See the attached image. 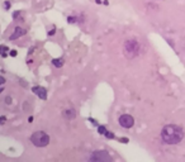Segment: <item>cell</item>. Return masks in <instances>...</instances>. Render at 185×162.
<instances>
[{"mask_svg": "<svg viewBox=\"0 0 185 162\" xmlns=\"http://www.w3.org/2000/svg\"><path fill=\"white\" fill-rule=\"evenodd\" d=\"M161 138L166 144H177L184 138V131L175 124H169L162 128Z\"/></svg>", "mask_w": 185, "mask_h": 162, "instance_id": "1", "label": "cell"}, {"mask_svg": "<svg viewBox=\"0 0 185 162\" xmlns=\"http://www.w3.org/2000/svg\"><path fill=\"white\" fill-rule=\"evenodd\" d=\"M30 142L36 147H46L49 143V135L42 131H37L30 135Z\"/></svg>", "mask_w": 185, "mask_h": 162, "instance_id": "2", "label": "cell"}, {"mask_svg": "<svg viewBox=\"0 0 185 162\" xmlns=\"http://www.w3.org/2000/svg\"><path fill=\"white\" fill-rule=\"evenodd\" d=\"M139 52V43L136 39H128L124 43V55L128 58L136 57Z\"/></svg>", "mask_w": 185, "mask_h": 162, "instance_id": "3", "label": "cell"}, {"mask_svg": "<svg viewBox=\"0 0 185 162\" xmlns=\"http://www.w3.org/2000/svg\"><path fill=\"white\" fill-rule=\"evenodd\" d=\"M89 160L91 162H110L112 156H109V153L105 151H94L89 157Z\"/></svg>", "mask_w": 185, "mask_h": 162, "instance_id": "4", "label": "cell"}, {"mask_svg": "<svg viewBox=\"0 0 185 162\" xmlns=\"http://www.w3.org/2000/svg\"><path fill=\"white\" fill-rule=\"evenodd\" d=\"M119 124H120L123 128L129 129V128H132V127H133V124H135V118H133L132 115H129V114L120 115V116H119Z\"/></svg>", "mask_w": 185, "mask_h": 162, "instance_id": "5", "label": "cell"}, {"mask_svg": "<svg viewBox=\"0 0 185 162\" xmlns=\"http://www.w3.org/2000/svg\"><path fill=\"white\" fill-rule=\"evenodd\" d=\"M32 91H33L34 94H37L42 100H46V99H47V90H46L44 87H42V86H34V87H32Z\"/></svg>", "mask_w": 185, "mask_h": 162, "instance_id": "6", "label": "cell"}, {"mask_svg": "<svg viewBox=\"0 0 185 162\" xmlns=\"http://www.w3.org/2000/svg\"><path fill=\"white\" fill-rule=\"evenodd\" d=\"M27 33V30L25 29H22L20 27H17V28L14 29V32H13V34L9 37V39L10 41H14V39H18V38H20L22 36H24Z\"/></svg>", "mask_w": 185, "mask_h": 162, "instance_id": "7", "label": "cell"}, {"mask_svg": "<svg viewBox=\"0 0 185 162\" xmlns=\"http://www.w3.org/2000/svg\"><path fill=\"white\" fill-rule=\"evenodd\" d=\"M63 115H65V118H66V119L71 120V119H75L76 113H75V110H72V109H67V110H65V112H63Z\"/></svg>", "mask_w": 185, "mask_h": 162, "instance_id": "8", "label": "cell"}, {"mask_svg": "<svg viewBox=\"0 0 185 162\" xmlns=\"http://www.w3.org/2000/svg\"><path fill=\"white\" fill-rule=\"evenodd\" d=\"M52 63L56 67H61L63 65V60H62V58H53V60H52Z\"/></svg>", "mask_w": 185, "mask_h": 162, "instance_id": "9", "label": "cell"}, {"mask_svg": "<svg viewBox=\"0 0 185 162\" xmlns=\"http://www.w3.org/2000/svg\"><path fill=\"white\" fill-rule=\"evenodd\" d=\"M0 49H1V56H3V57H7V53H5V52H7V51H9L8 47L3 44V46H0Z\"/></svg>", "mask_w": 185, "mask_h": 162, "instance_id": "10", "label": "cell"}, {"mask_svg": "<svg viewBox=\"0 0 185 162\" xmlns=\"http://www.w3.org/2000/svg\"><path fill=\"white\" fill-rule=\"evenodd\" d=\"M98 131H99V133H100V134H105V133H107V128H105L104 125H99Z\"/></svg>", "mask_w": 185, "mask_h": 162, "instance_id": "11", "label": "cell"}, {"mask_svg": "<svg viewBox=\"0 0 185 162\" xmlns=\"http://www.w3.org/2000/svg\"><path fill=\"white\" fill-rule=\"evenodd\" d=\"M105 137H107L108 139H113V138H116V135H114V133H112V132H109V131H107V133L104 134Z\"/></svg>", "mask_w": 185, "mask_h": 162, "instance_id": "12", "label": "cell"}, {"mask_svg": "<svg viewBox=\"0 0 185 162\" xmlns=\"http://www.w3.org/2000/svg\"><path fill=\"white\" fill-rule=\"evenodd\" d=\"M76 20H78V19H76L75 17H68V18H67V22L70 23V24H74Z\"/></svg>", "mask_w": 185, "mask_h": 162, "instance_id": "13", "label": "cell"}, {"mask_svg": "<svg viewBox=\"0 0 185 162\" xmlns=\"http://www.w3.org/2000/svg\"><path fill=\"white\" fill-rule=\"evenodd\" d=\"M10 7H11V4H10V1H5V4H4V8L5 10H9Z\"/></svg>", "mask_w": 185, "mask_h": 162, "instance_id": "14", "label": "cell"}, {"mask_svg": "<svg viewBox=\"0 0 185 162\" xmlns=\"http://www.w3.org/2000/svg\"><path fill=\"white\" fill-rule=\"evenodd\" d=\"M55 32H56V28H55V27H52V29L48 32V36H53V34H55Z\"/></svg>", "mask_w": 185, "mask_h": 162, "instance_id": "15", "label": "cell"}, {"mask_svg": "<svg viewBox=\"0 0 185 162\" xmlns=\"http://www.w3.org/2000/svg\"><path fill=\"white\" fill-rule=\"evenodd\" d=\"M19 14H20V11H15V13H13V19H17Z\"/></svg>", "mask_w": 185, "mask_h": 162, "instance_id": "16", "label": "cell"}, {"mask_svg": "<svg viewBox=\"0 0 185 162\" xmlns=\"http://www.w3.org/2000/svg\"><path fill=\"white\" fill-rule=\"evenodd\" d=\"M5 103H7L8 105L11 103V98H10V96H7V98H5Z\"/></svg>", "mask_w": 185, "mask_h": 162, "instance_id": "17", "label": "cell"}, {"mask_svg": "<svg viewBox=\"0 0 185 162\" xmlns=\"http://www.w3.org/2000/svg\"><path fill=\"white\" fill-rule=\"evenodd\" d=\"M10 56H11V57H15V56H17V51L11 49V51H10Z\"/></svg>", "mask_w": 185, "mask_h": 162, "instance_id": "18", "label": "cell"}, {"mask_svg": "<svg viewBox=\"0 0 185 162\" xmlns=\"http://www.w3.org/2000/svg\"><path fill=\"white\" fill-rule=\"evenodd\" d=\"M119 141H120L122 143H128V142H129V141H128V138H126V137H124V138H120Z\"/></svg>", "mask_w": 185, "mask_h": 162, "instance_id": "19", "label": "cell"}, {"mask_svg": "<svg viewBox=\"0 0 185 162\" xmlns=\"http://www.w3.org/2000/svg\"><path fill=\"white\" fill-rule=\"evenodd\" d=\"M0 120H1V122H0V123H1V124H4V123H5V120H7V118H5V116H4V115H3V116H1V118H0Z\"/></svg>", "mask_w": 185, "mask_h": 162, "instance_id": "20", "label": "cell"}, {"mask_svg": "<svg viewBox=\"0 0 185 162\" xmlns=\"http://www.w3.org/2000/svg\"><path fill=\"white\" fill-rule=\"evenodd\" d=\"M0 84H1V85H4V84H5V79H4V77H1V79H0Z\"/></svg>", "mask_w": 185, "mask_h": 162, "instance_id": "21", "label": "cell"}, {"mask_svg": "<svg viewBox=\"0 0 185 162\" xmlns=\"http://www.w3.org/2000/svg\"><path fill=\"white\" fill-rule=\"evenodd\" d=\"M89 120H90V122H91V123H93V124H97V120H94V119H91V118H90Z\"/></svg>", "mask_w": 185, "mask_h": 162, "instance_id": "22", "label": "cell"}, {"mask_svg": "<svg viewBox=\"0 0 185 162\" xmlns=\"http://www.w3.org/2000/svg\"><path fill=\"white\" fill-rule=\"evenodd\" d=\"M28 122H29V123L33 122V116H29V118H28Z\"/></svg>", "mask_w": 185, "mask_h": 162, "instance_id": "23", "label": "cell"}, {"mask_svg": "<svg viewBox=\"0 0 185 162\" xmlns=\"http://www.w3.org/2000/svg\"><path fill=\"white\" fill-rule=\"evenodd\" d=\"M101 3V0H97V4H100Z\"/></svg>", "mask_w": 185, "mask_h": 162, "instance_id": "24", "label": "cell"}]
</instances>
